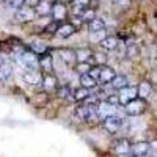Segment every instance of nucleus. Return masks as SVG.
Listing matches in <instances>:
<instances>
[{
  "label": "nucleus",
  "instance_id": "9d476101",
  "mask_svg": "<svg viewBox=\"0 0 157 157\" xmlns=\"http://www.w3.org/2000/svg\"><path fill=\"white\" fill-rule=\"evenodd\" d=\"M35 10L38 16H50L52 11H54V5H52L50 0H43L39 5L35 6Z\"/></svg>",
  "mask_w": 157,
  "mask_h": 157
},
{
  "label": "nucleus",
  "instance_id": "6ab92c4d",
  "mask_svg": "<svg viewBox=\"0 0 157 157\" xmlns=\"http://www.w3.org/2000/svg\"><path fill=\"white\" fill-rule=\"evenodd\" d=\"M11 74H13V69H11L10 64L6 61L0 63V82H6L11 77Z\"/></svg>",
  "mask_w": 157,
  "mask_h": 157
},
{
  "label": "nucleus",
  "instance_id": "5701e85b",
  "mask_svg": "<svg viewBox=\"0 0 157 157\" xmlns=\"http://www.w3.org/2000/svg\"><path fill=\"white\" fill-rule=\"evenodd\" d=\"M90 88H85V86H80L74 90V101H78V102H83L88 96H90Z\"/></svg>",
  "mask_w": 157,
  "mask_h": 157
},
{
  "label": "nucleus",
  "instance_id": "bb28decb",
  "mask_svg": "<svg viewBox=\"0 0 157 157\" xmlns=\"http://www.w3.org/2000/svg\"><path fill=\"white\" fill-rule=\"evenodd\" d=\"M75 71H77L78 74H86V72L91 71V66H90L86 61H82V63H78L77 66H75Z\"/></svg>",
  "mask_w": 157,
  "mask_h": 157
},
{
  "label": "nucleus",
  "instance_id": "f03ea898",
  "mask_svg": "<svg viewBox=\"0 0 157 157\" xmlns=\"http://www.w3.org/2000/svg\"><path fill=\"white\" fill-rule=\"evenodd\" d=\"M145 109H146V104L143 101V98H135L124 105V110L129 116H138L145 112Z\"/></svg>",
  "mask_w": 157,
  "mask_h": 157
},
{
  "label": "nucleus",
  "instance_id": "b1692460",
  "mask_svg": "<svg viewBox=\"0 0 157 157\" xmlns=\"http://www.w3.org/2000/svg\"><path fill=\"white\" fill-rule=\"evenodd\" d=\"M110 85H112L115 90H121V88H124V86L129 85V80H127V77H126V75H116Z\"/></svg>",
  "mask_w": 157,
  "mask_h": 157
},
{
  "label": "nucleus",
  "instance_id": "c85d7f7f",
  "mask_svg": "<svg viewBox=\"0 0 157 157\" xmlns=\"http://www.w3.org/2000/svg\"><path fill=\"white\" fill-rule=\"evenodd\" d=\"M5 2H6V5H8L10 8H13V10H19L21 6H24L25 0H5Z\"/></svg>",
  "mask_w": 157,
  "mask_h": 157
},
{
  "label": "nucleus",
  "instance_id": "2f4dec72",
  "mask_svg": "<svg viewBox=\"0 0 157 157\" xmlns=\"http://www.w3.org/2000/svg\"><path fill=\"white\" fill-rule=\"evenodd\" d=\"M88 2L90 0H74V3L77 6H88Z\"/></svg>",
  "mask_w": 157,
  "mask_h": 157
},
{
  "label": "nucleus",
  "instance_id": "f3484780",
  "mask_svg": "<svg viewBox=\"0 0 157 157\" xmlns=\"http://www.w3.org/2000/svg\"><path fill=\"white\" fill-rule=\"evenodd\" d=\"M52 16L55 17V21H63L66 16V8H64L63 2H58L54 5V11H52Z\"/></svg>",
  "mask_w": 157,
  "mask_h": 157
},
{
  "label": "nucleus",
  "instance_id": "7ed1b4c3",
  "mask_svg": "<svg viewBox=\"0 0 157 157\" xmlns=\"http://www.w3.org/2000/svg\"><path fill=\"white\" fill-rule=\"evenodd\" d=\"M123 124H124V120L121 116H118V115L109 116V118H105V120H102V126H104V129H105L109 134H116L118 130L123 127Z\"/></svg>",
  "mask_w": 157,
  "mask_h": 157
},
{
  "label": "nucleus",
  "instance_id": "aec40b11",
  "mask_svg": "<svg viewBox=\"0 0 157 157\" xmlns=\"http://www.w3.org/2000/svg\"><path fill=\"white\" fill-rule=\"evenodd\" d=\"M74 32H75V29H74L72 24H63V25H60L57 35L60 38H69L71 35H74Z\"/></svg>",
  "mask_w": 157,
  "mask_h": 157
},
{
  "label": "nucleus",
  "instance_id": "9b49d317",
  "mask_svg": "<svg viewBox=\"0 0 157 157\" xmlns=\"http://www.w3.org/2000/svg\"><path fill=\"white\" fill-rule=\"evenodd\" d=\"M58 54H60L61 60L64 63H68V64H72V63L77 61V54H75V50H72V49H60Z\"/></svg>",
  "mask_w": 157,
  "mask_h": 157
},
{
  "label": "nucleus",
  "instance_id": "72a5a7b5",
  "mask_svg": "<svg viewBox=\"0 0 157 157\" xmlns=\"http://www.w3.org/2000/svg\"><path fill=\"white\" fill-rule=\"evenodd\" d=\"M60 2H63V3H64V2H72V0H60Z\"/></svg>",
  "mask_w": 157,
  "mask_h": 157
},
{
  "label": "nucleus",
  "instance_id": "4be33fe9",
  "mask_svg": "<svg viewBox=\"0 0 157 157\" xmlns=\"http://www.w3.org/2000/svg\"><path fill=\"white\" fill-rule=\"evenodd\" d=\"M151 93H152V86H151L149 82H141V83L138 85V98L146 99Z\"/></svg>",
  "mask_w": 157,
  "mask_h": 157
},
{
  "label": "nucleus",
  "instance_id": "c756f323",
  "mask_svg": "<svg viewBox=\"0 0 157 157\" xmlns=\"http://www.w3.org/2000/svg\"><path fill=\"white\" fill-rule=\"evenodd\" d=\"M58 29H60V21H55V19H54V22H50L47 27H46V32H49V33H57Z\"/></svg>",
  "mask_w": 157,
  "mask_h": 157
},
{
  "label": "nucleus",
  "instance_id": "cd10ccee",
  "mask_svg": "<svg viewBox=\"0 0 157 157\" xmlns=\"http://www.w3.org/2000/svg\"><path fill=\"white\" fill-rule=\"evenodd\" d=\"M32 50L35 54H44V52H47V46L43 43H35V44H32Z\"/></svg>",
  "mask_w": 157,
  "mask_h": 157
},
{
  "label": "nucleus",
  "instance_id": "c9c22d12",
  "mask_svg": "<svg viewBox=\"0 0 157 157\" xmlns=\"http://www.w3.org/2000/svg\"><path fill=\"white\" fill-rule=\"evenodd\" d=\"M72 2H74V0H72Z\"/></svg>",
  "mask_w": 157,
  "mask_h": 157
},
{
  "label": "nucleus",
  "instance_id": "f257e3e1",
  "mask_svg": "<svg viewBox=\"0 0 157 157\" xmlns=\"http://www.w3.org/2000/svg\"><path fill=\"white\" fill-rule=\"evenodd\" d=\"M17 63L21 64V66L24 69H27V71H36L39 68V58L36 57V54L32 50V52H22V54H19L16 57Z\"/></svg>",
  "mask_w": 157,
  "mask_h": 157
},
{
  "label": "nucleus",
  "instance_id": "1a4fd4ad",
  "mask_svg": "<svg viewBox=\"0 0 157 157\" xmlns=\"http://www.w3.org/2000/svg\"><path fill=\"white\" fill-rule=\"evenodd\" d=\"M151 152V145L146 141H138L135 143V145L132 146V152L130 154H134L135 157H148Z\"/></svg>",
  "mask_w": 157,
  "mask_h": 157
},
{
  "label": "nucleus",
  "instance_id": "7c9ffc66",
  "mask_svg": "<svg viewBox=\"0 0 157 157\" xmlns=\"http://www.w3.org/2000/svg\"><path fill=\"white\" fill-rule=\"evenodd\" d=\"M43 2V0H25V3H27L29 6H36V5H39V3H41Z\"/></svg>",
  "mask_w": 157,
  "mask_h": 157
},
{
  "label": "nucleus",
  "instance_id": "a878e982",
  "mask_svg": "<svg viewBox=\"0 0 157 157\" xmlns=\"http://www.w3.org/2000/svg\"><path fill=\"white\" fill-rule=\"evenodd\" d=\"M105 30H101V32H93V33H90V39L91 41H96V43H101L104 38H105Z\"/></svg>",
  "mask_w": 157,
  "mask_h": 157
},
{
  "label": "nucleus",
  "instance_id": "39448f33",
  "mask_svg": "<svg viewBox=\"0 0 157 157\" xmlns=\"http://www.w3.org/2000/svg\"><path fill=\"white\" fill-rule=\"evenodd\" d=\"M36 14V10L33 6H21L17 11H16V21L17 22H30L35 19Z\"/></svg>",
  "mask_w": 157,
  "mask_h": 157
},
{
  "label": "nucleus",
  "instance_id": "393cba45",
  "mask_svg": "<svg viewBox=\"0 0 157 157\" xmlns=\"http://www.w3.org/2000/svg\"><path fill=\"white\" fill-rule=\"evenodd\" d=\"M43 83H44V88H46L47 91H50V90H54V88L57 86V78L52 75V74H47V75H44Z\"/></svg>",
  "mask_w": 157,
  "mask_h": 157
},
{
  "label": "nucleus",
  "instance_id": "412c9836",
  "mask_svg": "<svg viewBox=\"0 0 157 157\" xmlns=\"http://www.w3.org/2000/svg\"><path fill=\"white\" fill-rule=\"evenodd\" d=\"M75 54H77V61L78 63H82V61H86L88 63L90 58H94L93 52H91L90 49H77Z\"/></svg>",
  "mask_w": 157,
  "mask_h": 157
},
{
  "label": "nucleus",
  "instance_id": "473e14b6",
  "mask_svg": "<svg viewBox=\"0 0 157 157\" xmlns=\"http://www.w3.org/2000/svg\"><path fill=\"white\" fill-rule=\"evenodd\" d=\"M112 2H115V3H120V2H123V0H112Z\"/></svg>",
  "mask_w": 157,
  "mask_h": 157
},
{
  "label": "nucleus",
  "instance_id": "0eeeda50",
  "mask_svg": "<svg viewBox=\"0 0 157 157\" xmlns=\"http://www.w3.org/2000/svg\"><path fill=\"white\" fill-rule=\"evenodd\" d=\"M113 151L116 155H129L130 152H132V145L129 143V140L126 138H120L115 141L113 145Z\"/></svg>",
  "mask_w": 157,
  "mask_h": 157
},
{
  "label": "nucleus",
  "instance_id": "a211bd4d",
  "mask_svg": "<svg viewBox=\"0 0 157 157\" xmlns=\"http://www.w3.org/2000/svg\"><path fill=\"white\" fill-rule=\"evenodd\" d=\"M39 66H41L47 74H52V71H54V61H52V57L49 54H46L41 60H39Z\"/></svg>",
  "mask_w": 157,
  "mask_h": 157
},
{
  "label": "nucleus",
  "instance_id": "2eb2a0df",
  "mask_svg": "<svg viewBox=\"0 0 157 157\" xmlns=\"http://www.w3.org/2000/svg\"><path fill=\"white\" fill-rule=\"evenodd\" d=\"M88 30H90V33L105 30V22H104L102 19H99V17H93L88 22Z\"/></svg>",
  "mask_w": 157,
  "mask_h": 157
},
{
  "label": "nucleus",
  "instance_id": "4468645a",
  "mask_svg": "<svg viewBox=\"0 0 157 157\" xmlns=\"http://www.w3.org/2000/svg\"><path fill=\"white\" fill-rule=\"evenodd\" d=\"M57 94H58V98H61L64 101H72L74 99V90L69 85H63L57 90Z\"/></svg>",
  "mask_w": 157,
  "mask_h": 157
},
{
  "label": "nucleus",
  "instance_id": "6e6552de",
  "mask_svg": "<svg viewBox=\"0 0 157 157\" xmlns=\"http://www.w3.org/2000/svg\"><path fill=\"white\" fill-rule=\"evenodd\" d=\"M115 77H116V72H115L110 66H101L98 82L102 83V85H107V83H112V82H113Z\"/></svg>",
  "mask_w": 157,
  "mask_h": 157
},
{
  "label": "nucleus",
  "instance_id": "f704fd0d",
  "mask_svg": "<svg viewBox=\"0 0 157 157\" xmlns=\"http://www.w3.org/2000/svg\"><path fill=\"white\" fill-rule=\"evenodd\" d=\"M129 157H135V155H134V154H132V155H129Z\"/></svg>",
  "mask_w": 157,
  "mask_h": 157
},
{
  "label": "nucleus",
  "instance_id": "20e7f679",
  "mask_svg": "<svg viewBox=\"0 0 157 157\" xmlns=\"http://www.w3.org/2000/svg\"><path fill=\"white\" fill-rule=\"evenodd\" d=\"M98 113L101 120H105L109 116H115L118 113V107L116 104L110 102V101H102L98 104Z\"/></svg>",
  "mask_w": 157,
  "mask_h": 157
},
{
  "label": "nucleus",
  "instance_id": "ddd939ff",
  "mask_svg": "<svg viewBox=\"0 0 157 157\" xmlns=\"http://www.w3.org/2000/svg\"><path fill=\"white\" fill-rule=\"evenodd\" d=\"M99 44H101V47H102L104 50H107V52L115 50V49L118 47V38H116V36H105Z\"/></svg>",
  "mask_w": 157,
  "mask_h": 157
},
{
  "label": "nucleus",
  "instance_id": "423d86ee",
  "mask_svg": "<svg viewBox=\"0 0 157 157\" xmlns=\"http://www.w3.org/2000/svg\"><path fill=\"white\" fill-rule=\"evenodd\" d=\"M118 98H120V102L121 104H126L127 102H130L132 99H135V98H138V88H135V86H124V88H121L120 90V93H118Z\"/></svg>",
  "mask_w": 157,
  "mask_h": 157
},
{
  "label": "nucleus",
  "instance_id": "f8f14e48",
  "mask_svg": "<svg viewBox=\"0 0 157 157\" xmlns=\"http://www.w3.org/2000/svg\"><path fill=\"white\" fill-rule=\"evenodd\" d=\"M98 83H99L98 78H94L90 72L80 74V86H85V88H96Z\"/></svg>",
  "mask_w": 157,
  "mask_h": 157
},
{
  "label": "nucleus",
  "instance_id": "dca6fc26",
  "mask_svg": "<svg viewBox=\"0 0 157 157\" xmlns=\"http://www.w3.org/2000/svg\"><path fill=\"white\" fill-rule=\"evenodd\" d=\"M24 80L27 82V83L36 85V83H39V82H43V77H41V74L36 72V71H29V72L24 74Z\"/></svg>",
  "mask_w": 157,
  "mask_h": 157
}]
</instances>
